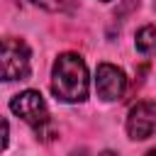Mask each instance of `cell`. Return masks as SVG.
<instances>
[{
  "mask_svg": "<svg viewBox=\"0 0 156 156\" xmlns=\"http://www.w3.org/2000/svg\"><path fill=\"white\" fill-rule=\"evenodd\" d=\"M154 132H156V102L141 100L127 115V134L141 141V139H149Z\"/></svg>",
  "mask_w": 156,
  "mask_h": 156,
  "instance_id": "4",
  "label": "cell"
},
{
  "mask_svg": "<svg viewBox=\"0 0 156 156\" xmlns=\"http://www.w3.org/2000/svg\"><path fill=\"white\" fill-rule=\"evenodd\" d=\"M51 93L63 102H83L88 98V68L78 54L66 51L54 61Z\"/></svg>",
  "mask_w": 156,
  "mask_h": 156,
  "instance_id": "1",
  "label": "cell"
},
{
  "mask_svg": "<svg viewBox=\"0 0 156 156\" xmlns=\"http://www.w3.org/2000/svg\"><path fill=\"white\" fill-rule=\"evenodd\" d=\"M95 90L107 102L119 100L124 95V90H127V78H124L122 68H117L112 63H100L98 73H95Z\"/></svg>",
  "mask_w": 156,
  "mask_h": 156,
  "instance_id": "5",
  "label": "cell"
},
{
  "mask_svg": "<svg viewBox=\"0 0 156 156\" xmlns=\"http://www.w3.org/2000/svg\"><path fill=\"white\" fill-rule=\"evenodd\" d=\"M10 110H12L17 117H22L27 124H32V127L37 129V134H44V139H51V132H46L49 124H51V119H49V107H46L41 93H37V90H24V93L15 95V98L10 100Z\"/></svg>",
  "mask_w": 156,
  "mask_h": 156,
  "instance_id": "2",
  "label": "cell"
},
{
  "mask_svg": "<svg viewBox=\"0 0 156 156\" xmlns=\"http://www.w3.org/2000/svg\"><path fill=\"white\" fill-rule=\"evenodd\" d=\"M34 5H41V7H46V10H58L61 7V2L58 0H32Z\"/></svg>",
  "mask_w": 156,
  "mask_h": 156,
  "instance_id": "8",
  "label": "cell"
},
{
  "mask_svg": "<svg viewBox=\"0 0 156 156\" xmlns=\"http://www.w3.org/2000/svg\"><path fill=\"white\" fill-rule=\"evenodd\" d=\"M136 49L141 54L156 56V24H146L136 32Z\"/></svg>",
  "mask_w": 156,
  "mask_h": 156,
  "instance_id": "6",
  "label": "cell"
},
{
  "mask_svg": "<svg viewBox=\"0 0 156 156\" xmlns=\"http://www.w3.org/2000/svg\"><path fill=\"white\" fill-rule=\"evenodd\" d=\"M29 76V46L22 39H0V80H22Z\"/></svg>",
  "mask_w": 156,
  "mask_h": 156,
  "instance_id": "3",
  "label": "cell"
},
{
  "mask_svg": "<svg viewBox=\"0 0 156 156\" xmlns=\"http://www.w3.org/2000/svg\"><path fill=\"white\" fill-rule=\"evenodd\" d=\"M7 136H10V127H7V122L0 117V151H5V146H7Z\"/></svg>",
  "mask_w": 156,
  "mask_h": 156,
  "instance_id": "7",
  "label": "cell"
},
{
  "mask_svg": "<svg viewBox=\"0 0 156 156\" xmlns=\"http://www.w3.org/2000/svg\"><path fill=\"white\" fill-rule=\"evenodd\" d=\"M100 156H117V154H115V151H102Z\"/></svg>",
  "mask_w": 156,
  "mask_h": 156,
  "instance_id": "9",
  "label": "cell"
},
{
  "mask_svg": "<svg viewBox=\"0 0 156 156\" xmlns=\"http://www.w3.org/2000/svg\"><path fill=\"white\" fill-rule=\"evenodd\" d=\"M146 156H156V149H151V151H146Z\"/></svg>",
  "mask_w": 156,
  "mask_h": 156,
  "instance_id": "10",
  "label": "cell"
}]
</instances>
